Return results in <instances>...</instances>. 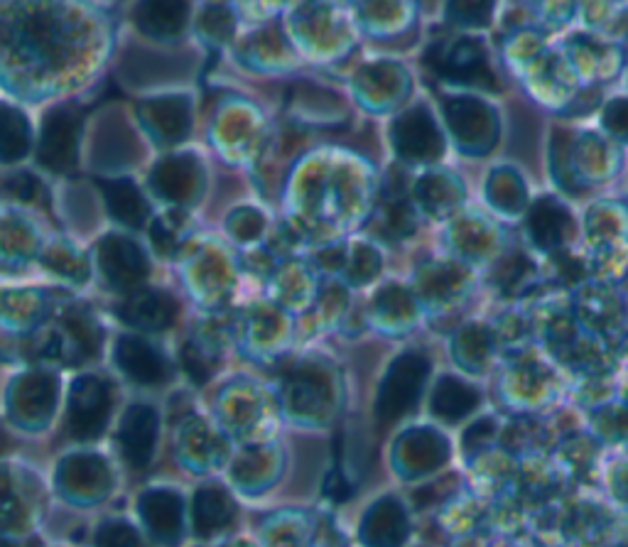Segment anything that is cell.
Wrapping results in <instances>:
<instances>
[{
    "instance_id": "cell-8",
    "label": "cell",
    "mask_w": 628,
    "mask_h": 547,
    "mask_svg": "<svg viewBox=\"0 0 628 547\" xmlns=\"http://www.w3.org/2000/svg\"><path fill=\"white\" fill-rule=\"evenodd\" d=\"M157 440V415L148 405H133L123 415L121 430H118V442L126 462L133 469H143L150 462Z\"/></svg>"
},
{
    "instance_id": "cell-9",
    "label": "cell",
    "mask_w": 628,
    "mask_h": 547,
    "mask_svg": "<svg viewBox=\"0 0 628 547\" xmlns=\"http://www.w3.org/2000/svg\"><path fill=\"white\" fill-rule=\"evenodd\" d=\"M116 361L126 376L143 386H155L167 378V364L160 354L138 337H121L116 346Z\"/></svg>"
},
{
    "instance_id": "cell-5",
    "label": "cell",
    "mask_w": 628,
    "mask_h": 547,
    "mask_svg": "<svg viewBox=\"0 0 628 547\" xmlns=\"http://www.w3.org/2000/svg\"><path fill=\"white\" fill-rule=\"evenodd\" d=\"M427 57H430V62L435 64V69L442 77L459 81V84L484 86V89H494L496 86L494 74L486 67L484 47L476 40H462L457 45H440L430 50Z\"/></svg>"
},
{
    "instance_id": "cell-35",
    "label": "cell",
    "mask_w": 628,
    "mask_h": 547,
    "mask_svg": "<svg viewBox=\"0 0 628 547\" xmlns=\"http://www.w3.org/2000/svg\"><path fill=\"white\" fill-rule=\"evenodd\" d=\"M324 494L337 498V501H344V498H349L351 491H349V484H346L339 474H332L327 479V484H324Z\"/></svg>"
},
{
    "instance_id": "cell-27",
    "label": "cell",
    "mask_w": 628,
    "mask_h": 547,
    "mask_svg": "<svg viewBox=\"0 0 628 547\" xmlns=\"http://www.w3.org/2000/svg\"><path fill=\"white\" fill-rule=\"evenodd\" d=\"M449 15H454V20L462 25L484 27L491 18V3H452Z\"/></svg>"
},
{
    "instance_id": "cell-14",
    "label": "cell",
    "mask_w": 628,
    "mask_h": 547,
    "mask_svg": "<svg viewBox=\"0 0 628 547\" xmlns=\"http://www.w3.org/2000/svg\"><path fill=\"white\" fill-rule=\"evenodd\" d=\"M104 187V197L108 204V211L113 219L121 224L131 226V229H140L148 219V204H145L143 194L128 180H111L101 184Z\"/></svg>"
},
{
    "instance_id": "cell-23",
    "label": "cell",
    "mask_w": 628,
    "mask_h": 547,
    "mask_svg": "<svg viewBox=\"0 0 628 547\" xmlns=\"http://www.w3.org/2000/svg\"><path fill=\"white\" fill-rule=\"evenodd\" d=\"M54 400V383L50 378L32 376L25 378L23 388H20V408L27 410L32 415L47 413V408H52Z\"/></svg>"
},
{
    "instance_id": "cell-15",
    "label": "cell",
    "mask_w": 628,
    "mask_h": 547,
    "mask_svg": "<svg viewBox=\"0 0 628 547\" xmlns=\"http://www.w3.org/2000/svg\"><path fill=\"white\" fill-rule=\"evenodd\" d=\"M234 518V503L216 486L202 489L194 496V528L199 535H211L226 528Z\"/></svg>"
},
{
    "instance_id": "cell-19",
    "label": "cell",
    "mask_w": 628,
    "mask_h": 547,
    "mask_svg": "<svg viewBox=\"0 0 628 547\" xmlns=\"http://www.w3.org/2000/svg\"><path fill=\"white\" fill-rule=\"evenodd\" d=\"M187 160H170L162 162L155 170V187L162 197L170 199H187L192 192L194 175L187 170Z\"/></svg>"
},
{
    "instance_id": "cell-29",
    "label": "cell",
    "mask_w": 628,
    "mask_h": 547,
    "mask_svg": "<svg viewBox=\"0 0 628 547\" xmlns=\"http://www.w3.org/2000/svg\"><path fill=\"white\" fill-rule=\"evenodd\" d=\"M604 128L616 138L628 140V99H616L604 108Z\"/></svg>"
},
{
    "instance_id": "cell-32",
    "label": "cell",
    "mask_w": 628,
    "mask_h": 547,
    "mask_svg": "<svg viewBox=\"0 0 628 547\" xmlns=\"http://www.w3.org/2000/svg\"><path fill=\"white\" fill-rule=\"evenodd\" d=\"M518 263H521V256H516V258H511V261H506V263H503V268L498 270V283L506 287V290H508V287L516 285L525 273H530V265H525V268L518 270L516 268Z\"/></svg>"
},
{
    "instance_id": "cell-21",
    "label": "cell",
    "mask_w": 628,
    "mask_h": 547,
    "mask_svg": "<svg viewBox=\"0 0 628 547\" xmlns=\"http://www.w3.org/2000/svg\"><path fill=\"white\" fill-rule=\"evenodd\" d=\"M150 113H153L155 126L160 128V133L170 140H182L189 131V111L187 104L182 99H167V101H157V104L150 106Z\"/></svg>"
},
{
    "instance_id": "cell-17",
    "label": "cell",
    "mask_w": 628,
    "mask_h": 547,
    "mask_svg": "<svg viewBox=\"0 0 628 547\" xmlns=\"http://www.w3.org/2000/svg\"><path fill=\"white\" fill-rule=\"evenodd\" d=\"M30 150V126L18 108L0 104V162L23 160Z\"/></svg>"
},
{
    "instance_id": "cell-26",
    "label": "cell",
    "mask_w": 628,
    "mask_h": 547,
    "mask_svg": "<svg viewBox=\"0 0 628 547\" xmlns=\"http://www.w3.org/2000/svg\"><path fill=\"white\" fill-rule=\"evenodd\" d=\"M378 268H381V258H378V253L368 246H359L354 253V261H351L349 278L354 280L356 285L368 283L371 278H376Z\"/></svg>"
},
{
    "instance_id": "cell-16",
    "label": "cell",
    "mask_w": 628,
    "mask_h": 547,
    "mask_svg": "<svg viewBox=\"0 0 628 547\" xmlns=\"http://www.w3.org/2000/svg\"><path fill=\"white\" fill-rule=\"evenodd\" d=\"M476 403H479V395H476L474 388H469L467 383L452 376L442 378L437 383L435 395H432V410H435V415L445 417L449 422L467 417L476 408Z\"/></svg>"
},
{
    "instance_id": "cell-34",
    "label": "cell",
    "mask_w": 628,
    "mask_h": 547,
    "mask_svg": "<svg viewBox=\"0 0 628 547\" xmlns=\"http://www.w3.org/2000/svg\"><path fill=\"white\" fill-rule=\"evenodd\" d=\"M10 192L15 194V197L20 199H32L35 197V189H37V180H32L30 175H25V172H20V175H15L13 180L8 182Z\"/></svg>"
},
{
    "instance_id": "cell-10",
    "label": "cell",
    "mask_w": 628,
    "mask_h": 547,
    "mask_svg": "<svg viewBox=\"0 0 628 547\" xmlns=\"http://www.w3.org/2000/svg\"><path fill=\"white\" fill-rule=\"evenodd\" d=\"M140 516L162 543H177L182 533V498L172 491H150L140 498Z\"/></svg>"
},
{
    "instance_id": "cell-2",
    "label": "cell",
    "mask_w": 628,
    "mask_h": 547,
    "mask_svg": "<svg viewBox=\"0 0 628 547\" xmlns=\"http://www.w3.org/2000/svg\"><path fill=\"white\" fill-rule=\"evenodd\" d=\"M108 410H111V388L94 376L79 378L69 395V432L77 440H94L104 430Z\"/></svg>"
},
{
    "instance_id": "cell-4",
    "label": "cell",
    "mask_w": 628,
    "mask_h": 547,
    "mask_svg": "<svg viewBox=\"0 0 628 547\" xmlns=\"http://www.w3.org/2000/svg\"><path fill=\"white\" fill-rule=\"evenodd\" d=\"M79 116L69 108H54L47 113L40 135V162L52 172H69L77 165Z\"/></svg>"
},
{
    "instance_id": "cell-36",
    "label": "cell",
    "mask_w": 628,
    "mask_h": 547,
    "mask_svg": "<svg viewBox=\"0 0 628 547\" xmlns=\"http://www.w3.org/2000/svg\"><path fill=\"white\" fill-rule=\"evenodd\" d=\"M491 435H494V422H491V420H479L474 427H471V432H467L464 442L476 444V440H481V437H491Z\"/></svg>"
},
{
    "instance_id": "cell-11",
    "label": "cell",
    "mask_w": 628,
    "mask_h": 547,
    "mask_svg": "<svg viewBox=\"0 0 628 547\" xmlns=\"http://www.w3.org/2000/svg\"><path fill=\"white\" fill-rule=\"evenodd\" d=\"M175 314V300L157 290L133 292L121 307V317L138 329H165L167 324H172Z\"/></svg>"
},
{
    "instance_id": "cell-24",
    "label": "cell",
    "mask_w": 628,
    "mask_h": 547,
    "mask_svg": "<svg viewBox=\"0 0 628 547\" xmlns=\"http://www.w3.org/2000/svg\"><path fill=\"white\" fill-rule=\"evenodd\" d=\"M104 462L96 457H74L64 464V476L74 489H89L104 479Z\"/></svg>"
},
{
    "instance_id": "cell-6",
    "label": "cell",
    "mask_w": 628,
    "mask_h": 547,
    "mask_svg": "<svg viewBox=\"0 0 628 547\" xmlns=\"http://www.w3.org/2000/svg\"><path fill=\"white\" fill-rule=\"evenodd\" d=\"M393 145L408 160H437L445 150V140L437 131L427 108H410L393 123Z\"/></svg>"
},
{
    "instance_id": "cell-22",
    "label": "cell",
    "mask_w": 628,
    "mask_h": 547,
    "mask_svg": "<svg viewBox=\"0 0 628 547\" xmlns=\"http://www.w3.org/2000/svg\"><path fill=\"white\" fill-rule=\"evenodd\" d=\"M489 199L496 207L506 211H516L523 207L525 202V189L521 180L516 177V172L498 170L489 180Z\"/></svg>"
},
{
    "instance_id": "cell-13",
    "label": "cell",
    "mask_w": 628,
    "mask_h": 547,
    "mask_svg": "<svg viewBox=\"0 0 628 547\" xmlns=\"http://www.w3.org/2000/svg\"><path fill=\"white\" fill-rule=\"evenodd\" d=\"M528 231L540 248H557L572 231V219L555 199H538L530 207Z\"/></svg>"
},
{
    "instance_id": "cell-12",
    "label": "cell",
    "mask_w": 628,
    "mask_h": 547,
    "mask_svg": "<svg viewBox=\"0 0 628 547\" xmlns=\"http://www.w3.org/2000/svg\"><path fill=\"white\" fill-rule=\"evenodd\" d=\"M405 528H408V523H405L403 508L393 498H383L366 516L361 538L373 547H398L408 533Z\"/></svg>"
},
{
    "instance_id": "cell-7",
    "label": "cell",
    "mask_w": 628,
    "mask_h": 547,
    "mask_svg": "<svg viewBox=\"0 0 628 547\" xmlns=\"http://www.w3.org/2000/svg\"><path fill=\"white\" fill-rule=\"evenodd\" d=\"M99 265L108 283L118 290H133L148 278V261L143 251L123 236H108L99 243Z\"/></svg>"
},
{
    "instance_id": "cell-18",
    "label": "cell",
    "mask_w": 628,
    "mask_h": 547,
    "mask_svg": "<svg viewBox=\"0 0 628 547\" xmlns=\"http://www.w3.org/2000/svg\"><path fill=\"white\" fill-rule=\"evenodd\" d=\"M184 18H187L184 3H143L138 5V13H135L140 30L155 37L177 35L182 30Z\"/></svg>"
},
{
    "instance_id": "cell-25",
    "label": "cell",
    "mask_w": 628,
    "mask_h": 547,
    "mask_svg": "<svg viewBox=\"0 0 628 547\" xmlns=\"http://www.w3.org/2000/svg\"><path fill=\"white\" fill-rule=\"evenodd\" d=\"M96 547H140V538L131 525L106 523L96 535Z\"/></svg>"
},
{
    "instance_id": "cell-3",
    "label": "cell",
    "mask_w": 628,
    "mask_h": 547,
    "mask_svg": "<svg viewBox=\"0 0 628 547\" xmlns=\"http://www.w3.org/2000/svg\"><path fill=\"white\" fill-rule=\"evenodd\" d=\"M445 116L452 133L457 135L462 148L469 150V153H486L496 143V113L484 101L471 99V96L452 99L445 104Z\"/></svg>"
},
{
    "instance_id": "cell-28",
    "label": "cell",
    "mask_w": 628,
    "mask_h": 547,
    "mask_svg": "<svg viewBox=\"0 0 628 547\" xmlns=\"http://www.w3.org/2000/svg\"><path fill=\"white\" fill-rule=\"evenodd\" d=\"M376 302L383 312L395 314V317H403V314L413 312V300H410V295L403 287H386V290L378 295Z\"/></svg>"
},
{
    "instance_id": "cell-37",
    "label": "cell",
    "mask_w": 628,
    "mask_h": 547,
    "mask_svg": "<svg viewBox=\"0 0 628 547\" xmlns=\"http://www.w3.org/2000/svg\"><path fill=\"white\" fill-rule=\"evenodd\" d=\"M0 547H15V545L8 543V540H0Z\"/></svg>"
},
{
    "instance_id": "cell-1",
    "label": "cell",
    "mask_w": 628,
    "mask_h": 547,
    "mask_svg": "<svg viewBox=\"0 0 628 547\" xmlns=\"http://www.w3.org/2000/svg\"><path fill=\"white\" fill-rule=\"evenodd\" d=\"M427 371H430V364L420 354H403L400 359H395L383 378L381 393H378V420L388 425L408 413L418 403Z\"/></svg>"
},
{
    "instance_id": "cell-20",
    "label": "cell",
    "mask_w": 628,
    "mask_h": 547,
    "mask_svg": "<svg viewBox=\"0 0 628 547\" xmlns=\"http://www.w3.org/2000/svg\"><path fill=\"white\" fill-rule=\"evenodd\" d=\"M405 457L415 467H435V464L445 462L447 444L442 437L432 435V432H415V435L405 437Z\"/></svg>"
},
{
    "instance_id": "cell-31",
    "label": "cell",
    "mask_w": 628,
    "mask_h": 547,
    "mask_svg": "<svg viewBox=\"0 0 628 547\" xmlns=\"http://www.w3.org/2000/svg\"><path fill=\"white\" fill-rule=\"evenodd\" d=\"M182 361H184V368H187V373L194 378V381L197 383L207 381L209 373H211V364L207 361V356L202 354V351L194 349L192 344H187L182 349Z\"/></svg>"
},
{
    "instance_id": "cell-30",
    "label": "cell",
    "mask_w": 628,
    "mask_h": 547,
    "mask_svg": "<svg viewBox=\"0 0 628 547\" xmlns=\"http://www.w3.org/2000/svg\"><path fill=\"white\" fill-rule=\"evenodd\" d=\"M229 226L238 238H246V241H251V238H256L263 231V219H261V214H258V211L241 209V211H236L234 219L229 221Z\"/></svg>"
},
{
    "instance_id": "cell-33",
    "label": "cell",
    "mask_w": 628,
    "mask_h": 547,
    "mask_svg": "<svg viewBox=\"0 0 628 547\" xmlns=\"http://www.w3.org/2000/svg\"><path fill=\"white\" fill-rule=\"evenodd\" d=\"M150 238H153V243L157 246V251H162L167 256V253L175 251V234H172L170 229H167L162 221H155L153 229H150Z\"/></svg>"
}]
</instances>
